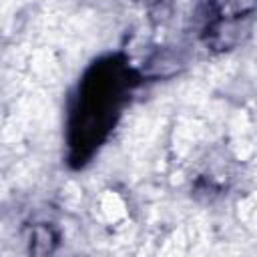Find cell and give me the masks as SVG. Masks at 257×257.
<instances>
[{"instance_id": "1", "label": "cell", "mask_w": 257, "mask_h": 257, "mask_svg": "<svg viewBox=\"0 0 257 257\" xmlns=\"http://www.w3.org/2000/svg\"><path fill=\"white\" fill-rule=\"evenodd\" d=\"M102 209H104V213L108 215V219H118V217L124 215V205H122V201H120L116 195H112V193H108V195L104 197Z\"/></svg>"}]
</instances>
